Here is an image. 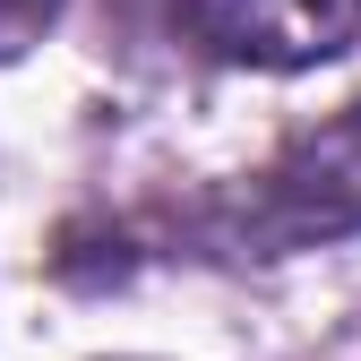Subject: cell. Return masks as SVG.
I'll use <instances>...</instances> for the list:
<instances>
[{"label":"cell","mask_w":361,"mask_h":361,"mask_svg":"<svg viewBox=\"0 0 361 361\" xmlns=\"http://www.w3.org/2000/svg\"><path fill=\"white\" fill-rule=\"evenodd\" d=\"M276 207L284 233H327V224H361V104L344 129L310 138L284 172H276Z\"/></svg>","instance_id":"7a4b0ae2"},{"label":"cell","mask_w":361,"mask_h":361,"mask_svg":"<svg viewBox=\"0 0 361 361\" xmlns=\"http://www.w3.org/2000/svg\"><path fill=\"white\" fill-rule=\"evenodd\" d=\"M52 18H61V0H0V61L35 52V43L52 35Z\"/></svg>","instance_id":"3957f363"},{"label":"cell","mask_w":361,"mask_h":361,"mask_svg":"<svg viewBox=\"0 0 361 361\" xmlns=\"http://www.w3.org/2000/svg\"><path fill=\"white\" fill-rule=\"evenodd\" d=\"M207 52L241 69H319L361 35V0H180Z\"/></svg>","instance_id":"6da1fadb"}]
</instances>
